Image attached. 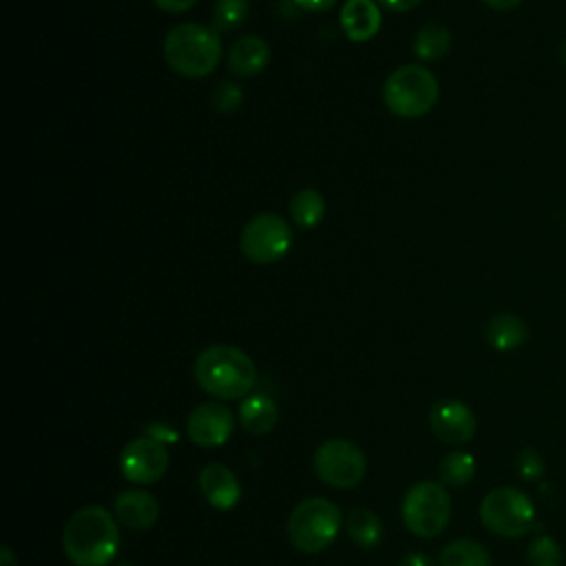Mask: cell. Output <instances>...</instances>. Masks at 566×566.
Returning a JSON list of instances; mask_svg holds the SVG:
<instances>
[{"mask_svg":"<svg viewBox=\"0 0 566 566\" xmlns=\"http://www.w3.org/2000/svg\"><path fill=\"white\" fill-rule=\"evenodd\" d=\"M62 546L75 566H106L119 548L117 522L104 506H84L69 517Z\"/></svg>","mask_w":566,"mask_h":566,"instance_id":"1","label":"cell"},{"mask_svg":"<svg viewBox=\"0 0 566 566\" xmlns=\"http://www.w3.org/2000/svg\"><path fill=\"white\" fill-rule=\"evenodd\" d=\"M195 378L199 387L219 398L237 400L250 394L256 382L252 358L234 345H210L195 358Z\"/></svg>","mask_w":566,"mask_h":566,"instance_id":"2","label":"cell"},{"mask_svg":"<svg viewBox=\"0 0 566 566\" xmlns=\"http://www.w3.org/2000/svg\"><path fill=\"white\" fill-rule=\"evenodd\" d=\"M164 57L184 77H206L221 60L219 33L195 22L177 24L164 38Z\"/></svg>","mask_w":566,"mask_h":566,"instance_id":"3","label":"cell"},{"mask_svg":"<svg viewBox=\"0 0 566 566\" xmlns=\"http://www.w3.org/2000/svg\"><path fill=\"white\" fill-rule=\"evenodd\" d=\"M438 80L422 64H405L389 73L382 86L385 106L402 119L427 115L438 102Z\"/></svg>","mask_w":566,"mask_h":566,"instance_id":"4","label":"cell"},{"mask_svg":"<svg viewBox=\"0 0 566 566\" xmlns=\"http://www.w3.org/2000/svg\"><path fill=\"white\" fill-rule=\"evenodd\" d=\"M340 511L325 497H307L294 506L287 520V537L303 553L325 551L338 535Z\"/></svg>","mask_w":566,"mask_h":566,"instance_id":"5","label":"cell"},{"mask_svg":"<svg viewBox=\"0 0 566 566\" xmlns=\"http://www.w3.org/2000/svg\"><path fill=\"white\" fill-rule=\"evenodd\" d=\"M482 524L502 537H522L535 522V504L515 486H495L480 502Z\"/></svg>","mask_w":566,"mask_h":566,"instance_id":"6","label":"cell"},{"mask_svg":"<svg viewBox=\"0 0 566 566\" xmlns=\"http://www.w3.org/2000/svg\"><path fill=\"white\" fill-rule=\"evenodd\" d=\"M451 517V497L440 482H418L402 500V522L416 537L431 539Z\"/></svg>","mask_w":566,"mask_h":566,"instance_id":"7","label":"cell"},{"mask_svg":"<svg viewBox=\"0 0 566 566\" xmlns=\"http://www.w3.org/2000/svg\"><path fill=\"white\" fill-rule=\"evenodd\" d=\"M239 245L248 261L256 265H270L287 254L292 245V228L283 217L274 212H261L243 226Z\"/></svg>","mask_w":566,"mask_h":566,"instance_id":"8","label":"cell"},{"mask_svg":"<svg viewBox=\"0 0 566 566\" xmlns=\"http://www.w3.org/2000/svg\"><path fill=\"white\" fill-rule=\"evenodd\" d=\"M314 469L325 484L349 489L356 486L365 475V455L354 442L334 438L316 449Z\"/></svg>","mask_w":566,"mask_h":566,"instance_id":"9","label":"cell"},{"mask_svg":"<svg viewBox=\"0 0 566 566\" xmlns=\"http://www.w3.org/2000/svg\"><path fill=\"white\" fill-rule=\"evenodd\" d=\"M168 469V451L164 442L142 433L133 438L119 453V471L135 484L157 482Z\"/></svg>","mask_w":566,"mask_h":566,"instance_id":"10","label":"cell"},{"mask_svg":"<svg viewBox=\"0 0 566 566\" xmlns=\"http://www.w3.org/2000/svg\"><path fill=\"white\" fill-rule=\"evenodd\" d=\"M431 431L447 444H467L478 429L475 413L460 400H440L429 411Z\"/></svg>","mask_w":566,"mask_h":566,"instance_id":"11","label":"cell"},{"mask_svg":"<svg viewBox=\"0 0 566 566\" xmlns=\"http://www.w3.org/2000/svg\"><path fill=\"white\" fill-rule=\"evenodd\" d=\"M186 429L195 444L219 447L230 438L234 429V418L226 405L203 402L190 411L186 420Z\"/></svg>","mask_w":566,"mask_h":566,"instance_id":"12","label":"cell"},{"mask_svg":"<svg viewBox=\"0 0 566 566\" xmlns=\"http://www.w3.org/2000/svg\"><path fill=\"white\" fill-rule=\"evenodd\" d=\"M199 489L206 502L219 511H228L237 506L241 497V486L237 475L223 464H206L199 473Z\"/></svg>","mask_w":566,"mask_h":566,"instance_id":"13","label":"cell"},{"mask_svg":"<svg viewBox=\"0 0 566 566\" xmlns=\"http://www.w3.org/2000/svg\"><path fill=\"white\" fill-rule=\"evenodd\" d=\"M338 20L343 33L352 42H367L380 31L382 13L374 0H347Z\"/></svg>","mask_w":566,"mask_h":566,"instance_id":"14","label":"cell"},{"mask_svg":"<svg viewBox=\"0 0 566 566\" xmlns=\"http://www.w3.org/2000/svg\"><path fill=\"white\" fill-rule=\"evenodd\" d=\"M115 517L133 531H144L157 522L159 504L150 493L142 489H128L115 497Z\"/></svg>","mask_w":566,"mask_h":566,"instance_id":"15","label":"cell"},{"mask_svg":"<svg viewBox=\"0 0 566 566\" xmlns=\"http://www.w3.org/2000/svg\"><path fill=\"white\" fill-rule=\"evenodd\" d=\"M270 46L259 35L239 38L228 51V71L239 77H252L268 66Z\"/></svg>","mask_w":566,"mask_h":566,"instance_id":"16","label":"cell"},{"mask_svg":"<svg viewBox=\"0 0 566 566\" xmlns=\"http://www.w3.org/2000/svg\"><path fill=\"white\" fill-rule=\"evenodd\" d=\"M484 338L493 349L511 352L528 340V327L517 314L500 312L486 321Z\"/></svg>","mask_w":566,"mask_h":566,"instance_id":"17","label":"cell"},{"mask_svg":"<svg viewBox=\"0 0 566 566\" xmlns=\"http://www.w3.org/2000/svg\"><path fill=\"white\" fill-rule=\"evenodd\" d=\"M239 420L245 431L254 436H263V433H270L279 422V407L268 396H261V394L248 396L239 407Z\"/></svg>","mask_w":566,"mask_h":566,"instance_id":"18","label":"cell"},{"mask_svg":"<svg viewBox=\"0 0 566 566\" xmlns=\"http://www.w3.org/2000/svg\"><path fill=\"white\" fill-rule=\"evenodd\" d=\"M451 49V33L447 27L438 22H429L420 27L413 35V53L422 62L442 60Z\"/></svg>","mask_w":566,"mask_h":566,"instance_id":"19","label":"cell"},{"mask_svg":"<svg viewBox=\"0 0 566 566\" xmlns=\"http://www.w3.org/2000/svg\"><path fill=\"white\" fill-rule=\"evenodd\" d=\"M440 566H491V555L480 542L460 537L442 548Z\"/></svg>","mask_w":566,"mask_h":566,"instance_id":"20","label":"cell"},{"mask_svg":"<svg viewBox=\"0 0 566 566\" xmlns=\"http://www.w3.org/2000/svg\"><path fill=\"white\" fill-rule=\"evenodd\" d=\"M347 533L360 548H374L382 537V524L374 511L358 506L347 517Z\"/></svg>","mask_w":566,"mask_h":566,"instance_id":"21","label":"cell"},{"mask_svg":"<svg viewBox=\"0 0 566 566\" xmlns=\"http://www.w3.org/2000/svg\"><path fill=\"white\" fill-rule=\"evenodd\" d=\"M290 214L296 226L301 228H314L321 223L325 214V199L314 188L298 190L290 201Z\"/></svg>","mask_w":566,"mask_h":566,"instance_id":"22","label":"cell"},{"mask_svg":"<svg viewBox=\"0 0 566 566\" xmlns=\"http://www.w3.org/2000/svg\"><path fill=\"white\" fill-rule=\"evenodd\" d=\"M440 480L447 486H464L475 475V458L467 451H451L440 460Z\"/></svg>","mask_w":566,"mask_h":566,"instance_id":"23","label":"cell"},{"mask_svg":"<svg viewBox=\"0 0 566 566\" xmlns=\"http://www.w3.org/2000/svg\"><path fill=\"white\" fill-rule=\"evenodd\" d=\"M248 0H217L212 9V24L217 33L232 31L248 18Z\"/></svg>","mask_w":566,"mask_h":566,"instance_id":"24","label":"cell"},{"mask_svg":"<svg viewBox=\"0 0 566 566\" xmlns=\"http://www.w3.org/2000/svg\"><path fill=\"white\" fill-rule=\"evenodd\" d=\"M531 566H562V548L551 535H537L526 551Z\"/></svg>","mask_w":566,"mask_h":566,"instance_id":"25","label":"cell"},{"mask_svg":"<svg viewBox=\"0 0 566 566\" xmlns=\"http://www.w3.org/2000/svg\"><path fill=\"white\" fill-rule=\"evenodd\" d=\"M243 99V91L239 84L226 80V82H219L217 88L212 91V106L217 113L221 115H228L232 111H237V106L241 104Z\"/></svg>","mask_w":566,"mask_h":566,"instance_id":"26","label":"cell"},{"mask_svg":"<svg viewBox=\"0 0 566 566\" xmlns=\"http://www.w3.org/2000/svg\"><path fill=\"white\" fill-rule=\"evenodd\" d=\"M515 469L524 480H537L544 473L542 455L535 449H522L515 458Z\"/></svg>","mask_w":566,"mask_h":566,"instance_id":"27","label":"cell"},{"mask_svg":"<svg viewBox=\"0 0 566 566\" xmlns=\"http://www.w3.org/2000/svg\"><path fill=\"white\" fill-rule=\"evenodd\" d=\"M157 9L166 13H184L197 4V0H153Z\"/></svg>","mask_w":566,"mask_h":566,"instance_id":"28","label":"cell"},{"mask_svg":"<svg viewBox=\"0 0 566 566\" xmlns=\"http://www.w3.org/2000/svg\"><path fill=\"white\" fill-rule=\"evenodd\" d=\"M146 436H150V438H155V440H159V442H175L179 436H177V431H172L168 424H148L146 427V431H144Z\"/></svg>","mask_w":566,"mask_h":566,"instance_id":"29","label":"cell"},{"mask_svg":"<svg viewBox=\"0 0 566 566\" xmlns=\"http://www.w3.org/2000/svg\"><path fill=\"white\" fill-rule=\"evenodd\" d=\"M305 11H327L336 4V0H294Z\"/></svg>","mask_w":566,"mask_h":566,"instance_id":"30","label":"cell"},{"mask_svg":"<svg viewBox=\"0 0 566 566\" xmlns=\"http://www.w3.org/2000/svg\"><path fill=\"white\" fill-rule=\"evenodd\" d=\"M382 7L391 9V11H411L413 7H418L422 0H378Z\"/></svg>","mask_w":566,"mask_h":566,"instance_id":"31","label":"cell"},{"mask_svg":"<svg viewBox=\"0 0 566 566\" xmlns=\"http://www.w3.org/2000/svg\"><path fill=\"white\" fill-rule=\"evenodd\" d=\"M400 566H433V564H431V559H429L427 555H422V553H411V555H407V557L400 559Z\"/></svg>","mask_w":566,"mask_h":566,"instance_id":"32","label":"cell"},{"mask_svg":"<svg viewBox=\"0 0 566 566\" xmlns=\"http://www.w3.org/2000/svg\"><path fill=\"white\" fill-rule=\"evenodd\" d=\"M482 2L495 11H513L515 7L522 4V0H482Z\"/></svg>","mask_w":566,"mask_h":566,"instance_id":"33","label":"cell"},{"mask_svg":"<svg viewBox=\"0 0 566 566\" xmlns=\"http://www.w3.org/2000/svg\"><path fill=\"white\" fill-rule=\"evenodd\" d=\"M0 566H18L13 553L9 546H2V557H0Z\"/></svg>","mask_w":566,"mask_h":566,"instance_id":"34","label":"cell"},{"mask_svg":"<svg viewBox=\"0 0 566 566\" xmlns=\"http://www.w3.org/2000/svg\"><path fill=\"white\" fill-rule=\"evenodd\" d=\"M117 566H133V564H128V562H122V564H117Z\"/></svg>","mask_w":566,"mask_h":566,"instance_id":"35","label":"cell"}]
</instances>
